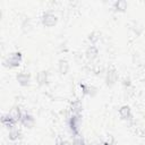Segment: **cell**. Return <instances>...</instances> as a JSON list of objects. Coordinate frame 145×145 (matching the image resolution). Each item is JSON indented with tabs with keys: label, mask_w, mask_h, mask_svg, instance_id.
<instances>
[{
	"label": "cell",
	"mask_w": 145,
	"mask_h": 145,
	"mask_svg": "<svg viewBox=\"0 0 145 145\" xmlns=\"http://www.w3.org/2000/svg\"><path fill=\"white\" fill-rule=\"evenodd\" d=\"M42 24L46 27H52L57 23V16L52 11H45L42 15Z\"/></svg>",
	"instance_id": "3957f363"
},
{
	"label": "cell",
	"mask_w": 145,
	"mask_h": 145,
	"mask_svg": "<svg viewBox=\"0 0 145 145\" xmlns=\"http://www.w3.org/2000/svg\"><path fill=\"white\" fill-rule=\"evenodd\" d=\"M126 7H127V2L123 0H118L113 3V8L117 11H123L126 9Z\"/></svg>",
	"instance_id": "5bb4252c"
},
{
	"label": "cell",
	"mask_w": 145,
	"mask_h": 145,
	"mask_svg": "<svg viewBox=\"0 0 145 145\" xmlns=\"http://www.w3.org/2000/svg\"><path fill=\"white\" fill-rule=\"evenodd\" d=\"M58 69L61 74H66L69 69V63L66 61V60H60L59 61V66H58Z\"/></svg>",
	"instance_id": "9a60e30c"
},
{
	"label": "cell",
	"mask_w": 145,
	"mask_h": 145,
	"mask_svg": "<svg viewBox=\"0 0 145 145\" xmlns=\"http://www.w3.org/2000/svg\"><path fill=\"white\" fill-rule=\"evenodd\" d=\"M22 60H23V56L20 52H14L11 53L7 60H6V65L9 67V68H16L18 67L20 63H22Z\"/></svg>",
	"instance_id": "7a4b0ae2"
},
{
	"label": "cell",
	"mask_w": 145,
	"mask_h": 145,
	"mask_svg": "<svg viewBox=\"0 0 145 145\" xmlns=\"http://www.w3.org/2000/svg\"><path fill=\"white\" fill-rule=\"evenodd\" d=\"M119 116L122 120L126 121H130L133 119V113H131V109L129 105H122L119 109Z\"/></svg>",
	"instance_id": "5b68a950"
},
{
	"label": "cell",
	"mask_w": 145,
	"mask_h": 145,
	"mask_svg": "<svg viewBox=\"0 0 145 145\" xmlns=\"http://www.w3.org/2000/svg\"><path fill=\"white\" fill-rule=\"evenodd\" d=\"M69 129L72 133L74 136H78L79 134V127H80V114H71L68 120Z\"/></svg>",
	"instance_id": "6da1fadb"
},
{
	"label": "cell",
	"mask_w": 145,
	"mask_h": 145,
	"mask_svg": "<svg viewBox=\"0 0 145 145\" xmlns=\"http://www.w3.org/2000/svg\"><path fill=\"white\" fill-rule=\"evenodd\" d=\"M80 88H82L83 94H85V95H91V96H93V95H95V93H96V88L93 87L92 85H88V84H82V85H80Z\"/></svg>",
	"instance_id": "8fae6325"
},
{
	"label": "cell",
	"mask_w": 145,
	"mask_h": 145,
	"mask_svg": "<svg viewBox=\"0 0 145 145\" xmlns=\"http://www.w3.org/2000/svg\"><path fill=\"white\" fill-rule=\"evenodd\" d=\"M16 78H17V82L22 86H27L29 84V82H31V75H29V72H26V71L18 72L17 76H16Z\"/></svg>",
	"instance_id": "52a82bcc"
},
{
	"label": "cell",
	"mask_w": 145,
	"mask_h": 145,
	"mask_svg": "<svg viewBox=\"0 0 145 145\" xmlns=\"http://www.w3.org/2000/svg\"><path fill=\"white\" fill-rule=\"evenodd\" d=\"M20 136H22V133H20V130H19L18 128L14 127V128L9 129V133H8V137H9V139H10V140L15 142V140L19 139V138H20Z\"/></svg>",
	"instance_id": "4fadbf2b"
},
{
	"label": "cell",
	"mask_w": 145,
	"mask_h": 145,
	"mask_svg": "<svg viewBox=\"0 0 145 145\" xmlns=\"http://www.w3.org/2000/svg\"><path fill=\"white\" fill-rule=\"evenodd\" d=\"M19 122H20L24 127H26V128H32V127L34 126L35 120H34L33 116H31V114L27 113V112H24L23 116H22V118H20V121H19Z\"/></svg>",
	"instance_id": "8992f818"
},
{
	"label": "cell",
	"mask_w": 145,
	"mask_h": 145,
	"mask_svg": "<svg viewBox=\"0 0 145 145\" xmlns=\"http://www.w3.org/2000/svg\"><path fill=\"white\" fill-rule=\"evenodd\" d=\"M48 79H49V75H48L46 71L43 70V71L37 72V75H36V82H37L39 85H45L48 83Z\"/></svg>",
	"instance_id": "7c38bea8"
},
{
	"label": "cell",
	"mask_w": 145,
	"mask_h": 145,
	"mask_svg": "<svg viewBox=\"0 0 145 145\" xmlns=\"http://www.w3.org/2000/svg\"><path fill=\"white\" fill-rule=\"evenodd\" d=\"M1 122H2V125H5L7 128H9V129H11V128H14L15 126H16V123H17V121L12 118V116L10 114V113H8V114H5V116H2V119H1Z\"/></svg>",
	"instance_id": "9c48e42d"
},
{
	"label": "cell",
	"mask_w": 145,
	"mask_h": 145,
	"mask_svg": "<svg viewBox=\"0 0 145 145\" xmlns=\"http://www.w3.org/2000/svg\"><path fill=\"white\" fill-rule=\"evenodd\" d=\"M103 145H114V142L112 139H108V140H105L103 143Z\"/></svg>",
	"instance_id": "e0dca14e"
},
{
	"label": "cell",
	"mask_w": 145,
	"mask_h": 145,
	"mask_svg": "<svg viewBox=\"0 0 145 145\" xmlns=\"http://www.w3.org/2000/svg\"><path fill=\"white\" fill-rule=\"evenodd\" d=\"M54 144L56 145H65L66 144V140H65V138L61 135H58L56 137V139H54Z\"/></svg>",
	"instance_id": "2e32d148"
},
{
	"label": "cell",
	"mask_w": 145,
	"mask_h": 145,
	"mask_svg": "<svg viewBox=\"0 0 145 145\" xmlns=\"http://www.w3.org/2000/svg\"><path fill=\"white\" fill-rule=\"evenodd\" d=\"M85 54H86V58L89 59V60H94L97 54H99V48L95 45V44H91L87 46L86 51H85Z\"/></svg>",
	"instance_id": "ba28073f"
},
{
	"label": "cell",
	"mask_w": 145,
	"mask_h": 145,
	"mask_svg": "<svg viewBox=\"0 0 145 145\" xmlns=\"http://www.w3.org/2000/svg\"><path fill=\"white\" fill-rule=\"evenodd\" d=\"M82 109H83V105H82V102L79 100L72 101L71 104H70V108H69L71 114H80Z\"/></svg>",
	"instance_id": "30bf717a"
},
{
	"label": "cell",
	"mask_w": 145,
	"mask_h": 145,
	"mask_svg": "<svg viewBox=\"0 0 145 145\" xmlns=\"http://www.w3.org/2000/svg\"><path fill=\"white\" fill-rule=\"evenodd\" d=\"M118 79V72L114 68H109L105 72V82L108 85H113Z\"/></svg>",
	"instance_id": "277c9868"
}]
</instances>
